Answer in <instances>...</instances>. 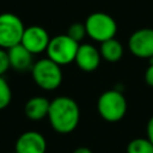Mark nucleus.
Listing matches in <instances>:
<instances>
[{
  "mask_svg": "<svg viewBox=\"0 0 153 153\" xmlns=\"http://www.w3.org/2000/svg\"><path fill=\"white\" fill-rule=\"evenodd\" d=\"M48 120L51 128L59 134H69L79 124L80 108L68 96H59L50 100Z\"/></svg>",
  "mask_w": 153,
  "mask_h": 153,
  "instance_id": "obj_1",
  "label": "nucleus"
},
{
  "mask_svg": "<svg viewBox=\"0 0 153 153\" xmlns=\"http://www.w3.org/2000/svg\"><path fill=\"white\" fill-rule=\"evenodd\" d=\"M128 104L124 94L117 90L111 88L104 91L97 100V110L99 116L108 122H118L127 114Z\"/></svg>",
  "mask_w": 153,
  "mask_h": 153,
  "instance_id": "obj_2",
  "label": "nucleus"
},
{
  "mask_svg": "<svg viewBox=\"0 0 153 153\" xmlns=\"http://www.w3.org/2000/svg\"><path fill=\"white\" fill-rule=\"evenodd\" d=\"M31 75L35 84L44 91H54L59 88L63 78L61 66L48 57L33 62Z\"/></svg>",
  "mask_w": 153,
  "mask_h": 153,
  "instance_id": "obj_3",
  "label": "nucleus"
},
{
  "mask_svg": "<svg viewBox=\"0 0 153 153\" xmlns=\"http://www.w3.org/2000/svg\"><path fill=\"white\" fill-rule=\"evenodd\" d=\"M84 24L86 27V35L94 42L103 43L108 39L115 38L117 32L116 20L104 12L91 13Z\"/></svg>",
  "mask_w": 153,
  "mask_h": 153,
  "instance_id": "obj_4",
  "label": "nucleus"
},
{
  "mask_svg": "<svg viewBox=\"0 0 153 153\" xmlns=\"http://www.w3.org/2000/svg\"><path fill=\"white\" fill-rule=\"evenodd\" d=\"M79 44L80 43L72 39L67 33L54 36L50 38L48 48L45 50L47 57L59 66L69 65L75 60Z\"/></svg>",
  "mask_w": 153,
  "mask_h": 153,
  "instance_id": "obj_5",
  "label": "nucleus"
},
{
  "mask_svg": "<svg viewBox=\"0 0 153 153\" xmlns=\"http://www.w3.org/2000/svg\"><path fill=\"white\" fill-rule=\"evenodd\" d=\"M25 26L22 19L11 12L0 14V48L10 49L20 43Z\"/></svg>",
  "mask_w": 153,
  "mask_h": 153,
  "instance_id": "obj_6",
  "label": "nucleus"
},
{
  "mask_svg": "<svg viewBox=\"0 0 153 153\" xmlns=\"http://www.w3.org/2000/svg\"><path fill=\"white\" fill-rule=\"evenodd\" d=\"M129 51L139 59H153V29L142 27L134 31L128 39Z\"/></svg>",
  "mask_w": 153,
  "mask_h": 153,
  "instance_id": "obj_7",
  "label": "nucleus"
},
{
  "mask_svg": "<svg viewBox=\"0 0 153 153\" xmlns=\"http://www.w3.org/2000/svg\"><path fill=\"white\" fill-rule=\"evenodd\" d=\"M50 41L48 31L39 25H31L25 27L20 44L26 48L32 55L41 54L47 50Z\"/></svg>",
  "mask_w": 153,
  "mask_h": 153,
  "instance_id": "obj_8",
  "label": "nucleus"
},
{
  "mask_svg": "<svg viewBox=\"0 0 153 153\" xmlns=\"http://www.w3.org/2000/svg\"><path fill=\"white\" fill-rule=\"evenodd\" d=\"M45 137L36 130H27L19 135L16 141V153H45Z\"/></svg>",
  "mask_w": 153,
  "mask_h": 153,
  "instance_id": "obj_9",
  "label": "nucleus"
},
{
  "mask_svg": "<svg viewBox=\"0 0 153 153\" xmlns=\"http://www.w3.org/2000/svg\"><path fill=\"white\" fill-rule=\"evenodd\" d=\"M100 53L99 49H97L91 43H82L79 44L76 55H75V65L79 69L84 72H93L96 71L100 65Z\"/></svg>",
  "mask_w": 153,
  "mask_h": 153,
  "instance_id": "obj_10",
  "label": "nucleus"
},
{
  "mask_svg": "<svg viewBox=\"0 0 153 153\" xmlns=\"http://www.w3.org/2000/svg\"><path fill=\"white\" fill-rule=\"evenodd\" d=\"M7 53L11 68H13L17 72L31 71L33 66V55L20 43L7 49Z\"/></svg>",
  "mask_w": 153,
  "mask_h": 153,
  "instance_id": "obj_11",
  "label": "nucleus"
},
{
  "mask_svg": "<svg viewBox=\"0 0 153 153\" xmlns=\"http://www.w3.org/2000/svg\"><path fill=\"white\" fill-rule=\"evenodd\" d=\"M50 100L42 96H35L30 98L24 106L25 116L31 121H41L48 117Z\"/></svg>",
  "mask_w": 153,
  "mask_h": 153,
  "instance_id": "obj_12",
  "label": "nucleus"
},
{
  "mask_svg": "<svg viewBox=\"0 0 153 153\" xmlns=\"http://www.w3.org/2000/svg\"><path fill=\"white\" fill-rule=\"evenodd\" d=\"M99 53L102 59H104L108 62H117L122 59L124 49L122 43L116 39V38H111L108 39L103 43H100L99 47Z\"/></svg>",
  "mask_w": 153,
  "mask_h": 153,
  "instance_id": "obj_13",
  "label": "nucleus"
},
{
  "mask_svg": "<svg viewBox=\"0 0 153 153\" xmlns=\"http://www.w3.org/2000/svg\"><path fill=\"white\" fill-rule=\"evenodd\" d=\"M127 153H153V143L147 137H136L127 145Z\"/></svg>",
  "mask_w": 153,
  "mask_h": 153,
  "instance_id": "obj_14",
  "label": "nucleus"
},
{
  "mask_svg": "<svg viewBox=\"0 0 153 153\" xmlns=\"http://www.w3.org/2000/svg\"><path fill=\"white\" fill-rule=\"evenodd\" d=\"M12 100V90L4 76H0V110L6 109Z\"/></svg>",
  "mask_w": 153,
  "mask_h": 153,
  "instance_id": "obj_15",
  "label": "nucleus"
},
{
  "mask_svg": "<svg viewBox=\"0 0 153 153\" xmlns=\"http://www.w3.org/2000/svg\"><path fill=\"white\" fill-rule=\"evenodd\" d=\"M67 35H68L72 39H74L75 42L80 43V42L85 38V36H87V35H86L85 24H84V23H79V22L71 24L69 27H68V30H67Z\"/></svg>",
  "mask_w": 153,
  "mask_h": 153,
  "instance_id": "obj_16",
  "label": "nucleus"
},
{
  "mask_svg": "<svg viewBox=\"0 0 153 153\" xmlns=\"http://www.w3.org/2000/svg\"><path fill=\"white\" fill-rule=\"evenodd\" d=\"M10 68H11V66H10V59H8L7 49L0 48V76H2Z\"/></svg>",
  "mask_w": 153,
  "mask_h": 153,
  "instance_id": "obj_17",
  "label": "nucleus"
},
{
  "mask_svg": "<svg viewBox=\"0 0 153 153\" xmlns=\"http://www.w3.org/2000/svg\"><path fill=\"white\" fill-rule=\"evenodd\" d=\"M145 81L148 86L153 87V59L151 60V63L145 72Z\"/></svg>",
  "mask_w": 153,
  "mask_h": 153,
  "instance_id": "obj_18",
  "label": "nucleus"
},
{
  "mask_svg": "<svg viewBox=\"0 0 153 153\" xmlns=\"http://www.w3.org/2000/svg\"><path fill=\"white\" fill-rule=\"evenodd\" d=\"M146 134H147V139L153 143V116L148 120L147 126H146Z\"/></svg>",
  "mask_w": 153,
  "mask_h": 153,
  "instance_id": "obj_19",
  "label": "nucleus"
},
{
  "mask_svg": "<svg viewBox=\"0 0 153 153\" xmlns=\"http://www.w3.org/2000/svg\"><path fill=\"white\" fill-rule=\"evenodd\" d=\"M73 153H92V151H91L90 148H87V147H84V146H81V147H78V148H75V149L73 151Z\"/></svg>",
  "mask_w": 153,
  "mask_h": 153,
  "instance_id": "obj_20",
  "label": "nucleus"
},
{
  "mask_svg": "<svg viewBox=\"0 0 153 153\" xmlns=\"http://www.w3.org/2000/svg\"><path fill=\"white\" fill-rule=\"evenodd\" d=\"M10 153H16V152H10Z\"/></svg>",
  "mask_w": 153,
  "mask_h": 153,
  "instance_id": "obj_21",
  "label": "nucleus"
}]
</instances>
